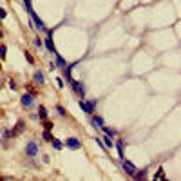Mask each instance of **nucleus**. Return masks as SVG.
Instances as JSON below:
<instances>
[{
  "label": "nucleus",
  "mask_w": 181,
  "mask_h": 181,
  "mask_svg": "<svg viewBox=\"0 0 181 181\" xmlns=\"http://www.w3.org/2000/svg\"><path fill=\"white\" fill-rule=\"evenodd\" d=\"M94 105H96L94 100H91V102H83V100H80V107H82V111H85L87 114H92V112H94Z\"/></svg>",
  "instance_id": "1"
},
{
  "label": "nucleus",
  "mask_w": 181,
  "mask_h": 181,
  "mask_svg": "<svg viewBox=\"0 0 181 181\" xmlns=\"http://www.w3.org/2000/svg\"><path fill=\"white\" fill-rule=\"evenodd\" d=\"M71 87H72V91H74L78 96L83 98V94H85V87H83L82 82H76V80H72V82H71Z\"/></svg>",
  "instance_id": "2"
},
{
  "label": "nucleus",
  "mask_w": 181,
  "mask_h": 181,
  "mask_svg": "<svg viewBox=\"0 0 181 181\" xmlns=\"http://www.w3.org/2000/svg\"><path fill=\"white\" fill-rule=\"evenodd\" d=\"M122 167H123V170H125L127 174H129V176H134V172L138 170L136 167H134L130 161H127V159H122Z\"/></svg>",
  "instance_id": "3"
},
{
  "label": "nucleus",
  "mask_w": 181,
  "mask_h": 181,
  "mask_svg": "<svg viewBox=\"0 0 181 181\" xmlns=\"http://www.w3.org/2000/svg\"><path fill=\"white\" fill-rule=\"evenodd\" d=\"M65 145L69 147V149H72V150H78L80 147H82V143H80L76 138H67L65 139Z\"/></svg>",
  "instance_id": "4"
},
{
  "label": "nucleus",
  "mask_w": 181,
  "mask_h": 181,
  "mask_svg": "<svg viewBox=\"0 0 181 181\" xmlns=\"http://www.w3.org/2000/svg\"><path fill=\"white\" fill-rule=\"evenodd\" d=\"M36 152H38L36 143H35V141H29V143H27V147H25V154L33 158V156H36Z\"/></svg>",
  "instance_id": "5"
},
{
  "label": "nucleus",
  "mask_w": 181,
  "mask_h": 181,
  "mask_svg": "<svg viewBox=\"0 0 181 181\" xmlns=\"http://www.w3.org/2000/svg\"><path fill=\"white\" fill-rule=\"evenodd\" d=\"M33 102H35V100H33V94H24L22 96V105L27 107V109H29V107H33Z\"/></svg>",
  "instance_id": "6"
},
{
  "label": "nucleus",
  "mask_w": 181,
  "mask_h": 181,
  "mask_svg": "<svg viewBox=\"0 0 181 181\" xmlns=\"http://www.w3.org/2000/svg\"><path fill=\"white\" fill-rule=\"evenodd\" d=\"M45 45H47V49L53 53V55H56V51H55V45H53V31H49V36L45 38Z\"/></svg>",
  "instance_id": "7"
},
{
  "label": "nucleus",
  "mask_w": 181,
  "mask_h": 181,
  "mask_svg": "<svg viewBox=\"0 0 181 181\" xmlns=\"http://www.w3.org/2000/svg\"><path fill=\"white\" fill-rule=\"evenodd\" d=\"M29 15H31V18H33V22H35V27H38V29H44V22H42V20H40V18L35 15V11H31Z\"/></svg>",
  "instance_id": "8"
},
{
  "label": "nucleus",
  "mask_w": 181,
  "mask_h": 181,
  "mask_svg": "<svg viewBox=\"0 0 181 181\" xmlns=\"http://www.w3.org/2000/svg\"><path fill=\"white\" fill-rule=\"evenodd\" d=\"M33 78H35V82H38V83H44V82H45V78H44V74H42V71H36L35 74H33Z\"/></svg>",
  "instance_id": "9"
},
{
  "label": "nucleus",
  "mask_w": 181,
  "mask_h": 181,
  "mask_svg": "<svg viewBox=\"0 0 181 181\" xmlns=\"http://www.w3.org/2000/svg\"><path fill=\"white\" fill-rule=\"evenodd\" d=\"M92 125H94V127H102L103 125V120L100 118V116H92Z\"/></svg>",
  "instance_id": "10"
},
{
  "label": "nucleus",
  "mask_w": 181,
  "mask_h": 181,
  "mask_svg": "<svg viewBox=\"0 0 181 181\" xmlns=\"http://www.w3.org/2000/svg\"><path fill=\"white\" fill-rule=\"evenodd\" d=\"M132 178H136V179H145L147 178V174H145V170H141V172H134V176Z\"/></svg>",
  "instance_id": "11"
},
{
  "label": "nucleus",
  "mask_w": 181,
  "mask_h": 181,
  "mask_svg": "<svg viewBox=\"0 0 181 181\" xmlns=\"http://www.w3.org/2000/svg\"><path fill=\"white\" fill-rule=\"evenodd\" d=\"M102 129H103V132L107 134V136H111V138H112V136H114V134H116V132L112 130V129H109V127H103V125H102Z\"/></svg>",
  "instance_id": "12"
},
{
  "label": "nucleus",
  "mask_w": 181,
  "mask_h": 181,
  "mask_svg": "<svg viewBox=\"0 0 181 181\" xmlns=\"http://www.w3.org/2000/svg\"><path fill=\"white\" fill-rule=\"evenodd\" d=\"M103 143H105V147H107V149H111V147H112V141H111V136H105V138H103Z\"/></svg>",
  "instance_id": "13"
},
{
  "label": "nucleus",
  "mask_w": 181,
  "mask_h": 181,
  "mask_svg": "<svg viewBox=\"0 0 181 181\" xmlns=\"http://www.w3.org/2000/svg\"><path fill=\"white\" fill-rule=\"evenodd\" d=\"M47 118V111H45V107H40V120H45Z\"/></svg>",
  "instance_id": "14"
},
{
  "label": "nucleus",
  "mask_w": 181,
  "mask_h": 181,
  "mask_svg": "<svg viewBox=\"0 0 181 181\" xmlns=\"http://www.w3.org/2000/svg\"><path fill=\"white\" fill-rule=\"evenodd\" d=\"M24 127H25V125H24L22 122H20V123L16 125V129H15V132H13V134H20V132H22V130H24Z\"/></svg>",
  "instance_id": "15"
},
{
  "label": "nucleus",
  "mask_w": 181,
  "mask_h": 181,
  "mask_svg": "<svg viewBox=\"0 0 181 181\" xmlns=\"http://www.w3.org/2000/svg\"><path fill=\"white\" fill-rule=\"evenodd\" d=\"M51 141H53V145H55V149H58V150H60V149H62V143H60V139H56V138H53V139H51Z\"/></svg>",
  "instance_id": "16"
},
{
  "label": "nucleus",
  "mask_w": 181,
  "mask_h": 181,
  "mask_svg": "<svg viewBox=\"0 0 181 181\" xmlns=\"http://www.w3.org/2000/svg\"><path fill=\"white\" fill-rule=\"evenodd\" d=\"M163 178H165V172H163V169H159V170H158V174L154 176V179H163Z\"/></svg>",
  "instance_id": "17"
},
{
  "label": "nucleus",
  "mask_w": 181,
  "mask_h": 181,
  "mask_svg": "<svg viewBox=\"0 0 181 181\" xmlns=\"http://www.w3.org/2000/svg\"><path fill=\"white\" fill-rule=\"evenodd\" d=\"M42 138H44V139H47V141H51V139H53V136H51V132H49V130H45V132L42 134Z\"/></svg>",
  "instance_id": "18"
},
{
  "label": "nucleus",
  "mask_w": 181,
  "mask_h": 181,
  "mask_svg": "<svg viewBox=\"0 0 181 181\" xmlns=\"http://www.w3.org/2000/svg\"><path fill=\"white\" fill-rule=\"evenodd\" d=\"M56 111H58V114H60V116H65V111H64V107L56 105Z\"/></svg>",
  "instance_id": "19"
},
{
  "label": "nucleus",
  "mask_w": 181,
  "mask_h": 181,
  "mask_svg": "<svg viewBox=\"0 0 181 181\" xmlns=\"http://www.w3.org/2000/svg\"><path fill=\"white\" fill-rule=\"evenodd\" d=\"M44 127H45V130H53V123H51V122H45Z\"/></svg>",
  "instance_id": "20"
},
{
  "label": "nucleus",
  "mask_w": 181,
  "mask_h": 181,
  "mask_svg": "<svg viewBox=\"0 0 181 181\" xmlns=\"http://www.w3.org/2000/svg\"><path fill=\"white\" fill-rule=\"evenodd\" d=\"M56 62H58L60 65H65V62H64V58H62V56H58V55H56Z\"/></svg>",
  "instance_id": "21"
},
{
  "label": "nucleus",
  "mask_w": 181,
  "mask_h": 181,
  "mask_svg": "<svg viewBox=\"0 0 181 181\" xmlns=\"http://www.w3.org/2000/svg\"><path fill=\"white\" fill-rule=\"evenodd\" d=\"M5 51H8V49H5V45H0V55L5 56Z\"/></svg>",
  "instance_id": "22"
},
{
  "label": "nucleus",
  "mask_w": 181,
  "mask_h": 181,
  "mask_svg": "<svg viewBox=\"0 0 181 181\" xmlns=\"http://www.w3.org/2000/svg\"><path fill=\"white\" fill-rule=\"evenodd\" d=\"M11 136H13L11 130H4V138H11Z\"/></svg>",
  "instance_id": "23"
},
{
  "label": "nucleus",
  "mask_w": 181,
  "mask_h": 181,
  "mask_svg": "<svg viewBox=\"0 0 181 181\" xmlns=\"http://www.w3.org/2000/svg\"><path fill=\"white\" fill-rule=\"evenodd\" d=\"M5 15H8V13H5V9L0 8V18H5Z\"/></svg>",
  "instance_id": "24"
},
{
  "label": "nucleus",
  "mask_w": 181,
  "mask_h": 181,
  "mask_svg": "<svg viewBox=\"0 0 181 181\" xmlns=\"http://www.w3.org/2000/svg\"><path fill=\"white\" fill-rule=\"evenodd\" d=\"M56 85H58V87H64V82H62V78H56Z\"/></svg>",
  "instance_id": "25"
},
{
  "label": "nucleus",
  "mask_w": 181,
  "mask_h": 181,
  "mask_svg": "<svg viewBox=\"0 0 181 181\" xmlns=\"http://www.w3.org/2000/svg\"><path fill=\"white\" fill-rule=\"evenodd\" d=\"M25 58H27V62H29V64H33V56L29 55V53H27V55H25Z\"/></svg>",
  "instance_id": "26"
},
{
  "label": "nucleus",
  "mask_w": 181,
  "mask_h": 181,
  "mask_svg": "<svg viewBox=\"0 0 181 181\" xmlns=\"http://www.w3.org/2000/svg\"><path fill=\"white\" fill-rule=\"evenodd\" d=\"M35 45H36V47H40V45H42V40L36 38V40H35Z\"/></svg>",
  "instance_id": "27"
},
{
  "label": "nucleus",
  "mask_w": 181,
  "mask_h": 181,
  "mask_svg": "<svg viewBox=\"0 0 181 181\" xmlns=\"http://www.w3.org/2000/svg\"><path fill=\"white\" fill-rule=\"evenodd\" d=\"M0 67H2V65H0Z\"/></svg>",
  "instance_id": "28"
}]
</instances>
